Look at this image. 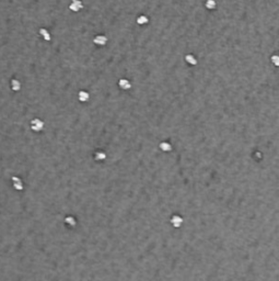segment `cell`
<instances>
[{"label":"cell","instance_id":"5b68a950","mask_svg":"<svg viewBox=\"0 0 279 281\" xmlns=\"http://www.w3.org/2000/svg\"><path fill=\"white\" fill-rule=\"evenodd\" d=\"M118 86H119V88L123 89V90H129L130 88H132V83H130V81L128 80V79H126V78L119 79Z\"/></svg>","mask_w":279,"mask_h":281},{"label":"cell","instance_id":"3957f363","mask_svg":"<svg viewBox=\"0 0 279 281\" xmlns=\"http://www.w3.org/2000/svg\"><path fill=\"white\" fill-rule=\"evenodd\" d=\"M83 8V3L81 0H71L69 5V9L74 12H79Z\"/></svg>","mask_w":279,"mask_h":281},{"label":"cell","instance_id":"2e32d148","mask_svg":"<svg viewBox=\"0 0 279 281\" xmlns=\"http://www.w3.org/2000/svg\"><path fill=\"white\" fill-rule=\"evenodd\" d=\"M66 222H67L69 225H72V226H74V225L76 224V221H75V218H71V216H68V218H66Z\"/></svg>","mask_w":279,"mask_h":281},{"label":"cell","instance_id":"ba28073f","mask_svg":"<svg viewBox=\"0 0 279 281\" xmlns=\"http://www.w3.org/2000/svg\"><path fill=\"white\" fill-rule=\"evenodd\" d=\"M10 86H11V89L13 91H20L21 90V83L18 79H11L10 81Z\"/></svg>","mask_w":279,"mask_h":281},{"label":"cell","instance_id":"6da1fadb","mask_svg":"<svg viewBox=\"0 0 279 281\" xmlns=\"http://www.w3.org/2000/svg\"><path fill=\"white\" fill-rule=\"evenodd\" d=\"M31 125V130L34 131V132H41V131L44 128V122L42 121L41 119H33L30 123Z\"/></svg>","mask_w":279,"mask_h":281},{"label":"cell","instance_id":"5bb4252c","mask_svg":"<svg viewBox=\"0 0 279 281\" xmlns=\"http://www.w3.org/2000/svg\"><path fill=\"white\" fill-rule=\"evenodd\" d=\"M105 157H106V155H105V153H103V152H98V153L95 154L96 160H103V159H105Z\"/></svg>","mask_w":279,"mask_h":281},{"label":"cell","instance_id":"4fadbf2b","mask_svg":"<svg viewBox=\"0 0 279 281\" xmlns=\"http://www.w3.org/2000/svg\"><path fill=\"white\" fill-rule=\"evenodd\" d=\"M160 148L163 152H170L172 149V146H171V144L169 142H162L160 144Z\"/></svg>","mask_w":279,"mask_h":281},{"label":"cell","instance_id":"30bf717a","mask_svg":"<svg viewBox=\"0 0 279 281\" xmlns=\"http://www.w3.org/2000/svg\"><path fill=\"white\" fill-rule=\"evenodd\" d=\"M40 34H41V36H42V38H44L45 41H46V42H49V41L51 40V33H49V32L47 31L46 29H44V28L40 29Z\"/></svg>","mask_w":279,"mask_h":281},{"label":"cell","instance_id":"7a4b0ae2","mask_svg":"<svg viewBox=\"0 0 279 281\" xmlns=\"http://www.w3.org/2000/svg\"><path fill=\"white\" fill-rule=\"evenodd\" d=\"M93 43L98 46H105L107 44V38L104 34H98V35L94 36Z\"/></svg>","mask_w":279,"mask_h":281},{"label":"cell","instance_id":"8fae6325","mask_svg":"<svg viewBox=\"0 0 279 281\" xmlns=\"http://www.w3.org/2000/svg\"><path fill=\"white\" fill-rule=\"evenodd\" d=\"M148 22H149V18H148L147 16H145V14H140V16L137 18V24H139V25H145V24H147Z\"/></svg>","mask_w":279,"mask_h":281},{"label":"cell","instance_id":"277c9868","mask_svg":"<svg viewBox=\"0 0 279 281\" xmlns=\"http://www.w3.org/2000/svg\"><path fill=\"white\" fill-rule=\"evenodd\" d=\"M11 180H12V183H13L14 189L19 190V191L23 190V181H22V180H21V178L13 176V177L11 178Z\"/></svg>","mask_w":279,"mask_h":281},{"label":"cell","instance_id":"9c48e42d","mask_svg":"<svg viewBox=\"0 0 279 281\" xmlns=\"http://www.w3.org/2000/svg\"><path fill=\"white\" fill-rule=\"evenodd\" d=\"M185 62L187 64H190V65H192V66L197 65V63H198V62H197V58L194 56V55H192V54L185 55Z\"/></svg>","mask_w":279,"mask_h":281},{"label":"cell","instance_id":"52a82bcc","mask_svg":"<svg viewBox=\"0 0 279 281\" xmlns=\"http://www.w3.org/2000/svg\"><path fill=\"white\" fill-rule=\"evenodd\" d=\"M171 223L174 227H180L183 223V218L180 215H173L172 218H171Z\"/></svg>","mask_w":279,"mask_h":281},{"label":"cell","instance_id":"7c38bea8","mask_svg":"<svg viewBox=\"0 0 279 281\" xmlns=\"http://www.w3.org/2000/svg\"><path fill=\"white\" fill-rule=\"evenodd\" d=\"M205 7L208 10H214L217 7L216 0H205Z\"/></svg>","mask_w":279,"mask_h":281},{"label":"cell","instance_id":"9a60e30c","mask_svg":"<svg viewBox=\"0 0 279 281\" xmlns=\"http://www.w3.org/2000/svg\"><path fill=\"white\" fill-rule=\"evenodd\" d=\"M272 63L274 64L275 66H277V67H278L279 66V56L277 54H275V55H272Z\"/></svg>","mask_w":279,"mask_h":281},{"label":"cell","instance_id":"8992f818","mask_svg":"<svg viewBox=\"0 0 279 281\" xmlns=\"http://www.w3.org/2000/svg\"><path fill=\"white\" fill-rule=\"evenodd\" d=\"M78 99H79V101H81V102H87V101H89V99H90L89 92H88V91H84V90H81V91H79V93H78Z\"/></svg>","mask_w":279,"mask_h":281}]
</instances>
